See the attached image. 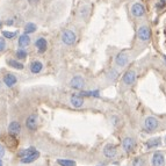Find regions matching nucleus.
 <instances>
[{"label": "nucleus", "instance_id": "obj_8", "mask_svg": "<svg viewBox=\"0 0 166 166\" xmlns=\"http://www.w3.org/2000/svg\"><path fill=\"white\" fill-rule=\"evenodd\" d=\"M84 82L83 77H80V76H76V77H73L72 79H71V82H70V86L72 87V88H75V89H82L84 87Z\"/></svg>", "mask_w": 166, "mask_h": 166}, {"label": "nucleus", "instance_id": "obj_28", "mask_svg": "<svg viewBox=\"0 0 166 166\" xmlns=\"http://www.w3.org/2000/svg\"><path fill=\"white\" fill-rule=\"evenodd\" d=\"M133 166H144V160L142 158H136L133 163Z\"/></svg>", "mask_w": 166, "mask_h": 166}, {"label": "nucleus", "instance_id": "obj_1", "mask_svg": "<svg viewBox=\"0 0 166 166\" xmlns=\"http://www.w3.org/2000/svg\"><path fill=\"white\" fill-rule=\"evenodd\" d=\"M158 120L157 119H155V117H152V116H149V117H146L145 119V121H144V129L148 131V133H152V131H155L157 128H158Z\"/></svg>", "mask_w": 166, "mask_h": 166}, {"label": "nucleus", "instance_id": "obj_30", "mask_svg": "<svg viewBox=\"0 0 166 166\" xmlns=\"http://www.w3.org/2000/svg\"><path fill=\"white\" fill-rule=\"evenodd\" d=\"M165 5H166V1H164V0H160V1L157 3V8H163Z\"/></svg>", "mask_w": 166, "mask_h": 166}, {"label": "nucleus", "instance_id": "obj_16", "mask_svg": "<svg viewBox=\"0 0 166 166\" xmlns=\"http://www.w3.org/2000/svg\"><path fill=\"white\" fill-rule=\"evenodd\" d=\"M29 69H30V72H31V73L36 75V73H40V72L42 71V69H43V64H42L40 61H34V62H31V64H30Z\"/></svg>", "mask_w": 166, "mask_h": 166}, {"label": "nucleus", "instance_id": "obj_13", "mask_svg": "<svg viewBox=\"0 0 166 166\" xmlns=\"http://www.w3.org/2000/svg\"><path fill=\"white\" fill-rule=\"evenodd\" d=\"M47 40L45 38H43V37H40V38H37L36 40V42H35V47L37 48V50H38V52L40 54H43V52H45V50H47Z\"/></svg>", "mask_w": 166, "mask_h": 166}, {"label": "nucleus", "instance_id": "obj_25", "mask_svg": "<svg viewBox=\"0 0 166 166\" xmlns=\"http://www.w3.org/2000/svg\"><path fill=\"white\" fill-rule=\"evenodd\" d=\"M157 145H159V139H151V141H149V142L146 143L148 149L155 148V146H157Z\"/></svg>", "mask_w": 166, "mask_h": 166}, {"label": "nucleus", "instance_id": "obj_11", "mask_svg": "<svg viewBox=\"0 0 166 166\" xmlns=\"http://www.w3.org/2000/svg\"><path fill=\"white\" fill-rule=\"evenodd\" d=\"M116 146L113 145V144H107L103 149V155L107 157V158H113L116 156Z\"/></svg>", "mask_w": 166, "mask_h": 166}, {"label": "nucleus", "instance_id": "obj_2", "mask_svg": "<svg viewBox=\"0 0 166 166\" xmlns=\"http://www.w3.org/2000/svg\"><path fill=\"white\" fill-rule=\"evenodd\" d=\"M76 34L72 31V30H65V31H63V34H62V41H63V43L64 44H66V45H72V44H75V42H76Z\"/></svg>", "mask_w": 166, "mask_h": 166}, {"label": "nucleus", "instance_id": "obj_4", "mask_svg": "<svg viewBox=\"0 0 166 166\" xmlns=\"http://www.w3.org/2000/svg\"><path fill=\"white\" fill-rule=\"evenodd\" d=\"M26 127L30 131L36 130V128H37V115L36 114H31L30 116H28V119L26 120Z\"/></svg>", "mask_w": 166, "mask_h": 166}, {"label": "nucleus", "instance_id": "obj_7", "mask_svg": "<svg viewBox=\"0 0 166 166\" xmlns=\"http://www.w3.org/2000/svg\"><path fill=\"white\" fill-rule=\"evenodd\" d=\"M152 165L153 166H165V157L162 152H156L152 157Z\"/></svg>", "mask_w": 166, "mask_h": 166}, {"label": "nucleus", "instance_id": "obj_14", "mask_svg": "<svg viewBox=\"0 0 166 166\" xmlns=\"http://www.w3.org/2000/svg\"><path fill=\"white\" fill-rule=\"evenodd\" d=\"M38 157H40V152H38V151H35V152H33V153H30V155H28V156L21 158V163H22V164H29V163L35 162Z\"/></svg>", "mask_w": 166, "mask_h": 166}, {"label": "nucleus", "instance_id": "obj_18", "mask_svg": "<svg viewBox=\"0 0 166 166\" xmlns=\"http://www.w3.org/2000/svg\"><path fill=\"white\" fill-rule=\"evenodd\" d=\"M70 102H71V105L75 107V108H80L82 106L84 105V100L83 98L80 96V95H72L71 96V99H70Z\"/></svg>", "mask_w": 166, "mask_h": 166}, {"label": "nucleus", "instance_id": "obj_33", "mask_svg": "<svg viewBox=\"0 0 166 166\" xmlns=\"http://www.w3.org/2000/svg\"><path fill=\"white\" fill-rule=\"evenodd\" d=\"M13 23H14L13 20H7V21H6V24H7V26H12Z\"/></svg>", "mask_w": 166, "mask_h": 166}, {"label": "nucleus", "instance_id": "obj_9", "mask_svg": "<svg viewBox=\"0 0 166 166\" xmlns=\"http://www.w3.org/2000/svg\"><path fill=\"white\" fill-rule=\"evenodd\" d=\"M129 62V56L126 54V52H121L116 56L115 58V63L119 65V66H126Z\"/></svg>", "mask_w": 166, "mask_h": 166}, {"label": "nucleus", "instance_id": "obj_15", "mask_svg": "<svg viewBox=\"0 0 166 166\" xmlns=\"http://www.w3.org/2000/svg\"><path fill=\"white\" fill-rule=\"evenodd\" d=\"M17 44H19L20 48H26V47H28V45L30 44V37H29V35L26 34V33L22 34V35L19 37Z\"/></svg>", "mask_w": 166, "mask_h": 166}, {"label": "nucleus", "instance_id": "obj_23", "mask_svg": "<svg viewBox=\"0 0 166 166\" xmlns=\"http://www.w3.org/2000/svg\"><path fill=\"white\" fill-rule=\"evenodd\" d=\"M57 163L61 166H76V163L70 159H58Z\"/></svg>", "mask_w": 166, "mask_h": 166}, {"label": "nucleus", "instance_id": "obj_35", "mask_svg": "<svg viewBox=\"0 0 166 166\" xmlns=\"http://www.w3.org/2000/svg\"><path fill=\"white\" fill-rule=\"evenodd\" d=\"M164 61H165V63H166V55L164 56Z\"/></svg>", "mask_w": 166, "mask_h": 166}, {"label": "nucleus", "instance_id": "obj_6", "mask_svg": "<svg viewBox=\"0 0 166 166\" xmlns=\"http://www.w3.org/2000/svg\"><path fill=\"white\" fill-rule=\"evenodd\" d=\"M123 83L126 84V85H131V84L135 83V80H136V72L134 71V70H129V71H127L126 73H124V76H123Z\"/></svg>", "mask_w": 166, "mask_h": 166}, {"label": "nucleus", "instance_id": "obj_26", "mask_svg": "<svg viewBox=\"0 0 166 166\" xmlns=\"http://www.w3.org/2000/svg\"><path fill=\"white\" fill-rule=\"evenodd\" d=\"M117 76H119V72H117L116 70H112V71L108 73V79H110V80L113 82V80H115V79L117 78Z\"/></svg>", "mask_w": 166, "mask_h": 166}, {"label": "nucleus", "instance_id": "obj_22", "mask_svg": "<svg viewBox=\"0 0 166 166\" xmlns=\"http://www.w3.org/2000/svg\"><path fill=\"white\" fill-rule=\"evenodd\" d=\"M15 56H16V58H17V59H24V58L27 57V51H26L23 48L17 49V50H16V52H15Z\"/></svg>", "mask_w": 166, "mask_h": 166}, {"label": "nucleus", "instance_id": "obj_34", "mask_svg": "<svg viewBox=\"0 0 166 166\" xmlns=\"http://www.w3.org/2000/svg\"><path fill=\"white\" fill-rule=\"evenodd\" d=\"M0 166H2V160L0 159Z\"/></svg>", "mask_w": 166, "mask_h": 166}, {"label": "nucleus", "instance_id": "obj_32", "mask_svg": "<svg viewBox=\"0 0 166 166\" xmlns=\"http://www.w3.org/2000/svg\"><path fill=\"white\" fill-rule=\"evenodd\" d=\"M27 1H28L30 5H36V3H38L41 0H27Z\"/></svg>", "mask_w": 166, "mask_h": 166}, {"label": "nucleus", "instance_id": "obj_20", "mask_svg": "<svg viewBox=\"0 0 166 166\" xmlns=\"http://www.w3.org/2000/svg\"><path fill=\"white\" fill-rule=\"evenodd\" d=\"M36 150L34 149V148H28V149H23V150H21L19 153H17V156L20 157V158H23V157H26V156H28V155H30V153H33V152H35Z\"/></svg>", "mask_w": 166, "mask_h": 166}, {"label": "nucleus", "instance_id": "obj_29", "mask_svg": "<svg viewBox=\"0 0 166 166\" xmlns=\"http://www.w3.org/2000/svg\"><path fill=\"white\" fill-rule=\"evenodd\" d=\"M6 49V41L5 37H0V52Z\"/></svg>", "mask_w": 166, "mask_h": 166}, {"label": "nucleus", "instance_id": "obj_24", "mask_svg": "<svg viewBox=\"0 0 166 166\" xmlns=\"http://www.w3.org/2000/svg\"><path fill=\"white\" fill-rule=\"evenodd\" d=\"M16 35V31H7V30H3L2 31V36L5 37V38H13L14 36Z\"/></svg>", "mask_w": 166, "mask_h": 166}, {"label": "nucleus", "instance_id": "obj_19", "mask_svg": "<svg viewBox=\"0 0 166 166\" xmlns=\"http://www.w3.org/2000/svg\"><path fill=\"white\" fill-rule=\"evenodd\" d=\"M7 63H8V65H9L10 68L16 69V70H23V68H24V65H23L22 63L17 62L16 59H9Z\"/></svg>", "mask_w": 166, "mask_h": 166}, {"label": "nucleus", "instance_id": "obj_12", "mask_svg": "<svg viewBox=\"0 0 166 166\" xmlns=\"http://www.w3.org/2000/svg\"><path fill=\"white\" fill-rule=\"evenodd\" d=\"M20 131H21V126H20L19 122L13 121V122L9 123V126H8V133H9L10 135L15 136V135L20 134Z\"/></svg>", "mask_w": 166, "mask_h": 166}, {"label": "nucleus", "instance_id": "obj_31", "mask_svg": "<svg viewBox=\"0 0 166 166\" xmlns=\"http://www.w3.org/2000/svg\"><path fill=\"white\" fill-rule=\"evenodd\" d=\"M3 155H5V148L0 144V158H2V157H3Z\"/></svg>", "mask_w": 166, "mask_h": 166}, {"label": "nucleus", "instance_id": "obj_10", "mask_svg": "<svg viewBox=\"0 0 166 166\" xmlns=\"http://www.w3.org/2000/svg\"><path fill=\"white\" fill-rule=\"evenodd\" d=\"M122 146H123L124 151L129 153V152H131V151L134 150V148H135V142H134V139H133L131 137H127V138L123 139Z\"/></svg>", "mask_w": 166, "mask_h": 166}, {"label": "nucleus", "instance_id": "obj_36", "mask_svg": "<svg viewBox=\"0 0 166 166\" xmlns=\"http://www.w3.org/2000/svg\"><path fill=\"white\" fill-rule=\"evenodd\" d=\"M1 26H2V23H1V21H0V28H1Z\"/></svg>", "mask_w": 166, "mask_h": 166}, {"label": "nucleus", "instance_id": "obj_3", "mask_svg": "<svg viewBox=\"0 0 166 166\" xmlns=\"http://www.w3.org/2000/svg\"><path fill=\"white\" fill-rule=\"evenodd\" d=\"M137 34H138L139 40L143 41V42H146V41H149V40L151 38V29H150L148 26H142V27H139Z\"/></svg>", "mask_w": 166, "mask_h": 166}, {"label": "nucleus", "instance_id": "obj_21", "mask_svg": "<svg viewBox=\"0 0 166 166\" xmlns=\"http://www.w3.org/2000/svg\"><path fill=\"white\" fill-rule=\"evenodd\" d=\"M36 30V24L35 23H31V22H28L26 26H24V33L26 34H31Z\"/></svg>", "mask_w": 166, "mask_h": 166}, {"label": "nucleus", "instance_id": "obj_17", "mask_svg": "<svg viewBox=\"0 0 166 166\" xmlns=\"http://www.w3.org/2000/svg\"><path fill=\"white\" fill-rule=\"evenodd\" d=\"M16 82H17L16 77H15L14 75H12V73H7V75L3 77V84H5L7 87L14 86V85L16 84Z\"/></svg>", "mask_w": 166, "mask_h": 166}, {"label": "nucleus", "instance_id": "obj_5", "mask_svg": "<svg viewBox=\"0 0 166 166\" xmlns=\"http://www.w3.org/2000/svg\"><path fill=\"white\" fill-rule=\"evenodd\" d=\"M131 13H133V15H134V16H136V17H141V16H143V15H144V13H145V8H144V6H143L142 3L137 2V3H134V5H133V7H131Z\"/></svg>", "mask_w": 166, "mask_h": 166}, {"label": "nucleus", "instance_id": "obj_27", "mask_svg": "<svg viewBox=\"0 0 166 166\" xmlns=\"http://www.w3.org/2000/svg\"><path fill=\"white\" fill-rule=\"evenodd\" d=\"M83 95H88V96H95V98H99L100 94H99V91H92V92H83L82 93Z\"/></svg>", "mask_w": 166, "mask_h": 166}]
</instances>
